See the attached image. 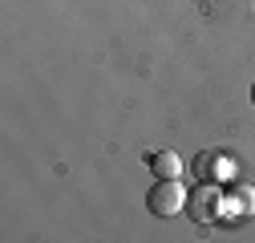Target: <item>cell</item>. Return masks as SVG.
Returning a JSON list of instances; mask_svg holds the SVG:
<instances>
[{"label": "cell", "instance_id": "cell-3", "mask_svg": "<svg viewBox=\"0 0 255 243\" xmlns=\"http://www.w3.org/2000/svg\"><path fill=\"white\" fill-rule=\"evenodd\" d=\"M231 170H235V162L227 154H215V150H207V154L195 158V174L203 182H223V178H231Z\"/></svg>", "mask_w": 255, "mask_h": 243}, {"label": "cell", "instance_id": "cell-6", "mask_svg": "<svg viewBox=\"0 0 255 243\" xmlns=\"http://www.w3.org/2000/svg\"><path fill=\"white\" fill-rule=\"evenodd\" d=\"M251 106H255V85H251Z\"/></svg>", "mask_w": 255, "mask_h": 243}, {"label": "cell", "instance_id": "cell-4", "mask_svg": "<svg viewBox=\"0 0 255 243\" xmlns=\"http://www.w3.org/2000/svg\"><path fill=\"white\" fill-rule=\"evenodd\" d=\"M150 170L158 174V178H182V158L174 154V150H154L150 154Z\"/></svg>", "mask_w": 255, "mask_h": 243}, {"label": "cell", "instance_id": "cell-5", "mask_svg": "<svg viewBox=\"0 0 255 243\" xmlns=\"http://www.w3.org/2000/svg\"><path fill=\"white\" fill-rule=\"evenodd\" d=\"M239 215H255V187H235V195L227 199Z\"/></svg>", "mask_w": 255, "mask_h": 243}, {"label": "cell", "instance_id": "cell-2", "mask_svg": "<svg viewBox=\"0 0 255 243\" xmlns=\"http://www.w3.org/2000/svg\"><path fill=\"white\" fill-rule=\"evenodd\" d=\"M223 203H227V199L219 195V187H215V182H203V187H195V191H190V199H186V215L195 219V223H203V227H207V223H219Z\"/></svg>", "mask_w": 255, "mask_h": 243}, {"label": "cell", "instance_id": "cell-1", "mask_svg": "<svg viewBox=\"0 0 255 243\" xmlns=\"http://www.w3.org/2000/svg\"><path fill=\"white\" fill-rule=\"evenodd\" d=\"M186 199H190V191L182 187L178 178H158L150 187V195H146V207L154 211V215L170 219V215H182L186 211Z\"/></svg>", "mask_w": 255, "mask_h": 243}]
</instances>
